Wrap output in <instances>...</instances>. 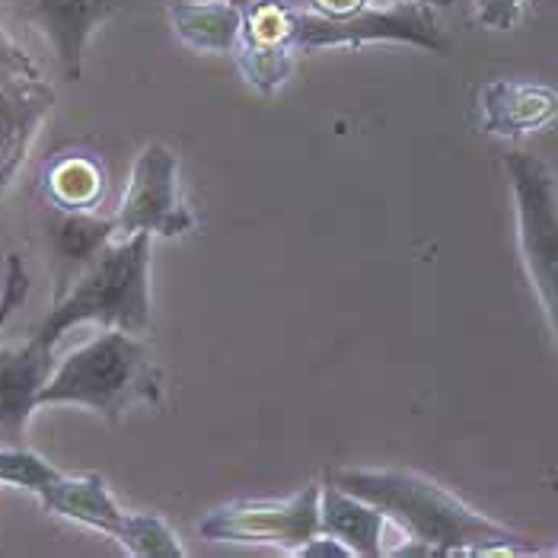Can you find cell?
Returning <instances> with one entry per match:
<instances>
[{
    "mask_svg": "<svg viewBox=\"0 0 558 558\" xmlns=\"http://www.w3.org/2000/svg\"><path fill=\"white\" fill-rule=\"evenodd\" d=\"M371 3H377V0H298V7L310 10V13H319V16H329V20H342V16H351V13H361Z\"/></svg>",
    "mask_w": 558,
    "mask_h": 558,
    "instance_id": "obj_23",
    "label": "cell"
},
{
    "mask_svg": "<svg viewBox=\"0 0 558 558\" xmlns=\"http://www.w3.org/2000/svg\"><path fill=\"white\" fill-rule=\"evenodd\" d=\"M558 119V89L523 81H488L478 89V125L498 137H523Z\"/></svg>",
    "mask_w": 558,
    "mask_h": 558,
    "instance_id": "obj_12",
    "label": "cell"
},
{
    "mask_svg": "<svg viewBox=\"0 0 558 558\" xmlns=\"http://www.w3.org/2000/svg\"><path fill=\"white\" fill-rule=\"evenodd\" d=\"M54 374V344L36 332L29 342L0 348V447H26V428Z\"/></svg>",
    "mask_w": 558,
    "mask_h": 558,
    "instance_id": "obj_9",
    "label": "cell"
},
{
    "mask_svg": "<svg viewBox=\"0 0 558 558\" xmlns=\"http://www.w3.org/2000/svg\"><path fill=\"white\" fill-rule=\"evenodd\" d=\"M58 470L26 447H0V485H16L43 498L45 488L58 478Z\"/></svg>",
    "mask_w": 558,
    "mask_h": 558,
    "instance_id": "obj_19",
    "label": "cell"
},
{
    "mask_svg": "<svg viewBox=\"0 0 558 558\" xmlns=\"http://www.w3.org/2000/svg\"><path fill=\"white\" fill-rule=\"evenodd\" d=\"M526 0H473V16L485 29H514Z\"/></svg>",
    "mask_w": 558,
    "mask_h": 558,
    "instance_id": "obj_21",
    "label": "cell"
},
{
    "mask_svg": "<svg viewBox=\"0 0 558 558\" xmlns=\"http://www.w3.org/2000/svg\"><path fill=\"white\" fill-rule=\"evenodd\" d=\"M230 3H236V7H246V3H253V0H230Z\"/></svg>",
    "mask_w": 558,
    "mask_h": 558,
    "instance_id": "obj_26",
    "label": "cell"
},
{
    "mask_svg": "<svg viewBox=\"0 0 558 558\" xmlns=\"http://www.w3.org/2000/svg\"><path fill=\"white\" fill-rule=\"evenodd\" d=\"M39 501H43L45 511L64 517V520H74V523L89 526V530H99V533H106L112 539H116V533L122 530V520H125V511L119 508V501L112 498L106 478L99 473H61L45 488Z\"/></svg>",
    "mask_w": 558,
    "mask_h": 558,
    "instance_id": "obj_14",
    "label": "cell"
},
{
    "mask_svg": "<svg viewBox=\"0 0 558 558\" xmlns=\"http://www.w3.org/2000/svg\"><path fill=\"white\" fill-rule=\"evenodd\" d=\"M29 288H33V281H29V271H26L23 258L16 256V253H10L7 256V268H3V288H0V332L10 323V316L26 303Z\"/></svg>",
    "mask_w": 558,
    "mask_h": 558,
    "instance_id": "obj_20",
    "label": "cell"
},
{
    "mask_svg": "<svg viewBox=\"0 0 558 558\" xmlns=\"http://www.w3.org/2000/svg\"><path fill=\"white\" fill-rule=\"evenodd\" d=\"M10 3L54 48V58L68 81L81 77L86 45L99 29V23H106L122 7V0H10Z\"/></svg>",
    "mask_w": 558,
    "mask_h": 558,
    "instance_id": "obj_10",
    "label": "cell"
},
{
    "mask_svg": "<svg viewBox=\"0 0 558 558\" xmlns=\"http://www.w3.org/2000/svg\"><path fill=\"white\" fill-rule=\"evenodd\" d=\"M39 189L54 211H96L106 198V170L89 154H58L45 163Z\"/></svg>",
    "mask_w": 558,
    "mask_h": 558,
    "instance_id": "obj_17",
    "label": "cell"
},
{
    "mask_svg": "<svg viewBox=\"0 0 558 558\" xmlns=\"http://www.w3.org/2000/svg\"><path fill=\"white\" fill-rule=\"evenodd\" d=\"M112 217L122 236H182L195 230V215L179 189V160L167 144L154 141L137 154L125 198Z\"/></svg>",
    "mask_w": 558,
    "mask_h": 558,
    "instance_id": "obj_7",
    "label": "cell"
},
{
    "mask_svg": "<svg viewBox=\"0 0 558 558\" xmlns=\"http://www.w3.org/2000/svg\"><path fill=\"white\" fill-rule=\"evenodd\" d=\"M301 54V7L294 0H253L243 7V29L233 48L243 81L271 96L291 81Z\"/></svg>",
    "mask_w": 558,
    "mask_h": 558,
    "instance_id": "obj_8",
    "label": "cell"
},
{
    "mask_svg": "<svg viewBox=\"0 0 558 558\" xmlns=\"http://www.w3.org/2000/svg\"><path fill=\"white\" fill-rule=\"evenodd\" d=\"M392 3H425V7H450L453 0H392Z\"/></svg>",
    "mask_w": 558,
    "mask_h": 558,
    "instance_id": "obj_25",
    "label": "cell"
},
{
    "mask_svg": "<svg viewBox=\"0 0 558 558\" xmlns=\"http://www.w3.org/2000/svg\"><path fill=\"white\" fill-rule=\"evenodd\" d=\"M160 399L163 371L147 342L125 329H102L54 364L39 405H84L119 425L134 405H160Z\"/></svg>",
    "mask_w": 558,
    "mask_h": 558,
    "instance_id": "obj_2",
    "label": "cell"
},
{
    "mask_svg": "<svg viewBox=\"0 0 558 558\" xmlns=\"http://www.w3.org/2000/svg\"><path fill=\"white\" fill-rule=\"evenodd\" d=\"M54 106L43 77H0V195L10 189Z\"/></svg>",
    "mask_w": 558,
    "mask_h": 558,
    "instance_id": "obj_11",
    "label": "cell"
},
{
    "mask_svg": "<svg viewBox=\"0 0 558 558\" xmlns=\"http://www.w3.org/2000/svg\"><path fill=\"white\" fill-rule=\"evenodd\" d=\"M319 488L306 485L291 498L265 501H233L208 511L198 533L211 543L233 546H268L298 556L313 536H319Z\"/></svg>",
    "mask_w": 558,
    "mask_h": 558,
    "instance_id": "obj_5",
    "label": "cell"
},
{
    "mask_svg": "<svg viewBox=\"0 0 558 558\" xmlns=\"http://www.w3.org/2000/svg\"><path fill=\"white\" fill-rule=\"evenodd\" d=\"M167 20L182 45L205 54H233L243 29V7L230 0H175L167 7Z\"/></svg>",
    "mask_w": 558,
    "mask_h": 558,
    "instance_id": "obj_15",
    "label": "cell"
},
{
    "mask_svg": "<svg viewBox=\"0 0 558 558\" xmlns=\"http://www.w3.org/2000/svg\"><path fill=\"white\" fill-rule=\"evenodd\" d=\"M505 170L514 192L520 256L558 342V182L539 157L520 150L505 157Z\"/></svg>",
    "mask_w": 558,
    "mask_h": 558,
    "instance_id": "obj_4",
    "label": "cell"
},
{
    "mask_svg": "<svg viewBox=\"0 0 558 558\" xmlns=\"http://www.w3.org/2000/svg\"><path fill=\"white\" fill-rule=\"evenodd\" d=\"M116 233H119L116 217H102L99 211H54L51 208L48 236H51V250L61 265L58 298H64V291L74 284L71 278H77L86 265L112 243Z\"/></svg>",
    "mask_w": 558,
    "mask_h": 558,
    "instance_id": "obj_16",
    "label": "cell"
},
{
    "mask_svg": "<svg viewBox=\"0 0 558 558\" xmlns=\"http://www.w3.org/2000/svg\"><path fill=\"white\" fill-rule=\"evenodd\" d=\"M150 233H131L122 243H109L74 278L39 326L45 342H58L81 323L102 329H125L134 336L150 332Z\"/></svg>",
    "mask_w": 558,
    "mask_h": 558,
    "instance_id": "obj_3",
    "label": "cell"
},
{
    "mask_svg": "<svg viewBox=\"0 0 558 558\" xmlns=\"http://www.w3.org/2000/svg\"><path fill=\"white\" fill-rule=\"evenodd\" d=\"M329 482L371 501L430 556H536L514 530L478 514L425 475L402 470H329Z\"/></svg>",
    "mask_w": 558,
    "mask_h": 558,
    "instance_id": "obj_1",
    "label": "cell"
},
{
    "mask_svg": "<svg viewBox=\"0 0 558 558\" xmlns=\"http://www.w3.org/2000/svg\"><path fill=\"white\" fill-rule=\"evenodd\" d=\"M0 77H43L36 61L0 29Z\"/></svg>",
    "mask_w": 558,
    "mask_h": 558,
    "instance_id": "obj_22",
    "label": "cell"
},
{
    "mask_svg": "<svg viewBox=\"0 0 558 558\" xmlns=\"http://www.w3.org/2000/svg\"><path fill=\"white\" fill-rule=\"evenodd\" d=\"M116 543L134 558H182L185 546L179 543L175 530L157 514H125Z\"/></svg>",
    "mask_w": 558,
    "mask_h": 558,
    "instance_id": "obj_18",
    "label": "cell"
},
{
    "mask_svg": "<svg viewBox=\"0 0 558 558\" xmlns=\"http://www.w3.org/2000/svg\"><path fill=\"white\" fill-rule=\"evenodd\" d=\"M399 43L444 54L450 45L440 33L434 7L425 3H392L377 0L361 13L329 20L301 7V51L316 48H357V45Z\"/></svg>",
    "mask_w": 558,
    "mask_h": 558,
    "instance_id": "obj_6",
    "label": "cell"
},
{
    "mask_svg": "<svg viewBox=\"0 0 558 558\" xmlns=\"http://www.w3.org/2000/svg\"><path fill=\"white\" fill-rule=\"evenodd\" d=\"M298 556L301 558H354L351 556V549L344 546V543H339L336 536H329V533H319V536H313L306 546H301L298 549Z\"/></svg>",
    "mask_w": 558,
    "mask_h": 558,
    "instance_id": "obj_24",
    "label": "cell"
},
{
    "mask_svg": "<svg viewBox=\"0 0 558 558\" xmlns=\"http://www.w3.org/2000/svg\"><path fill=\"white\" fill-rule=\"evenodd\" d=\"M387 514L371 501L344 492L336 482L319 488V533L336 536L354 558L387 556Z\"/></svg>",
    "mask_w": 558,
    "mask_h": 558,
    "instance_id": "obj_13",
    "label": "cell"
}]
</instances>
